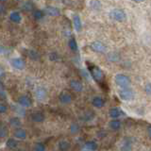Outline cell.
I'll use <instances>...</instances> for the list:
<instances>
[{
    "label": "cell",
    "mask_w": 151,
    "mask_h": 151,
    "mask_svg": "<svg viewBox=\"0 0 151 151\" xmlns=\"http://www.w3.org/2000/svg\"><path fill=\"white\" fill-rule=\"evenodd\" d=\"M133 2H135V3H142V2H144L145 0H132Z\"/></svg>",
    "instance_id": "cell-36"
},
{
    "label": "cell",
    "mask_w": 151,
    "mask_h": 151,
    "mask_svg": "<svg viewBox=\"0 0 151 151\" xmlns=\"http://www.w3.org/2000/svg\"><path fill=\"white\" fill-rule=\"evenodd\" d=\"M9 124L12 127H19L21 125V120L19 119V117H12L9 119Z\"/></svg>",
    "instance_id": "cell-23"
},
{
    "label": "cell",
    "mask_w": 151,
    "mask_h": 151,
    "mask_svg": "<svg viewBox=\"0 0 151 151\" xmlns=\"http://www.w3.org/2000/svg\"><path fill=\"white\" fill-rule=\"evenodd\" d=\"M6 96V93H5V90H4V86L2 85V83L0 82V96L4 97Z\"/></svg>",
    "instance_id": "cell-33"
},
{
    "label": "cell",
    "mask_w": 151,
    "mask_h": 151,
    "mask_svg": "<svg viewBox=\"0 0 151 151\" xmlns=\"http://www.w3.org/2000/svg\"><path fill=\"white\" fill-rule=\"evenodd\" d=\"M60 101L63 103V104H69L72 102V96L69 93H61L59 96Z\"/></svg>",
    "instance_id": "cell-9"
},
{
    "label": "cell",
    "mask_w": 151,
    "mask_h": 151,
    "mask_svg": "<svg viewBox=\"0 0 151 151\" xmlns=\"http://www.w3.org/2000/svg\"><path fill=\"white\" fill-rule=\"evenodd\" d=\"M118 93H119L120 98L124 101H129L134 98V92L129 88V86L121 88L119 90V92H118Z\"/></svg>",
    "instance_id": "cell-3"
},
{
    "label": "cell",
    "mask_w": 151,
    "mask_h": 151,
    "mask_svg": "<svg viewBox=\"0 0 151 151\" xmlns=\"http://www.w3.org/2000/svg\"><path fill=\"white\" fill-rule=\"evenodd\" d=\"M91 48L97 53H104L106 52V46L101 42H93L91 44Z\"/></svg>",
    "instance_id": "cell-6"
},
{
    "label": "cell",
    "mask_w": 151,
    "mask_h": 151,
    "mask_svg": "<svg viewBox=\"0 0 151 151\" xmlns=\"http://www.w3.org/2000/svg\"><path fill=\"white\" fill-rule=\"evenodd\" d=\"M100 3H99V1H97V0H92L91 2V7L93 9H98L99 8H100Z\"/></svg>",
    "instance_id": "cell-28"
},
{
    "label": "cell",
    "mask_w": 151,
    "mask_h": 151,
    "mask_svg": "<svg viewBox=\"0 0 151 151\" xmlns=\"http://www.w3.org/2000/svg\"><path fill=\"white\" fill-rule=\"evenodd\" d=\"M28 55H29V57H30L31 59H33V60H36V59L39 58V55H38L37 52L36 51H33V50H31Z\"/></svg>",
    "instance_id": "cell-31"
},
{
    "label": "cell",
    "mask_w": 151,
    "mask_h": 151,
    "mask_svg": "<svg viewBox=\"0 0 151 151\" xmlns=\"http://www.w3.org/2000/svg\"><path fill=\"white\" fill-rule=\"evenodd\" d=\"M18 103L20 106H23L24 108H27V107H30L31 106V101H30V98L27 96H23L19 98Z\"/></svg>",
    "instance_id": "cell-10"
},
{
    "label": "cell",
    "mask_w": 151,
    "mask_h": 151,
    "mask_svg": "<svg viewBox=\"0 0 151 151\" xmlns=\"http://www.w3.org/2000/svg\"><path fill=\"white\" fill-rule=\"evenodd\" d=\"M9 18H11V20L14 23H19L21 21V14L19 13L18 12H13L11 13V15H9Z\"/></svg>",
    "instance_id": "cell-20"
},
{
    "label": "cell",
    "mask_w": 151,
    "mask_h": 151,
    "mask_svg": "<svg viewBox=\"0 0 151 151\" xmlns=\"http://www.w3.org/2000/svg\"><path fill=\"white\" fill-rule=\"evenodd\" d=\"M73 24H74V27H75L76 30L78 31V32L81 30V28H82L81 20H80V18L78 14H75V15L73 16Z\"/></svg>",
    "instance_id": "cell-11"
},
{
    "label": "cell",
    "mask_w": 151,
    "mask_h": 151,
    "mask_svg": "<svg viewBox=\"0 0 151 151\" xmlns=\"http://www.w3.org/2000/svg\"><path fill=\"white\" fill-rule=\"evenodd\" d=\"M46 96H47V93H46V91H45V88L38 87L36 89V91H35V96H36V98L39 101H44L45 99L46 98Z\"/></svg>",
    "instance_id": "cell-7"
},
{
    "label": "cell",
    "mask_w": 151,
    "mask_h": 151,
    "mask_svg": "<svg viewBox=\"0 0 151 151\" xmlns=\"http://www.w3.org/2000/svg\"><path fill=\"white\" fill-rule=\"evenodd\" d=\"M109 114L111 118H118L123 114V111L117 108H112L109 111Z\"/></svg>",
    "instance_id": "cell-15"
},
{
    "label": "cell",
    "mask_w": 151,
    "mask_h": 151,
    "mask_svg": "<svg viewBox=\"0 0 151 151\" xmlns=\"http://www.w3.org/2000/svg\"><path fill=\"white\" fill-rule=\"evenodd\" d=\"M58 147L61 151H66V150H69L70 149L71 145H70L69 142H67V141H60V143H59Z\"/></svg>",
    "instance_id": "cell-19"
},
{
    "label": "cell",
    "mask_w": 151,
    "mask_h": 151,
    "mask_svg": "<svg viewBox=\"0 0 151 151\" xmlns=\"http://www.w3.org/2000/svg\"><path fill=\"white\" fill-rule=\"evenodd\" d=\"M70 87L72 90H74L75 92H81L83 90V86H82V83L79 81V80L77 79H72L70 81Z\"/></svg>",
    "instance_id": "cell-8"
},
{
    "label": "cell",
    "mask_w": 151,
    "mask_h": 151,
    "mask_svg": "<svg viewBox=\"0 0 151 151\" xmlns=\"http://www.w3.org/2000/svg\"><path fill=\"white\" fill-rule=\"evenodd\" d=\"M70 132L72 134H77L79 132V126L78 124H72L70 126Z\"/></svg>",
    "instance_id": "cell-25"
},
{
    "label": "cell",
    "mask_w": 151,
    "mask_h": 151,
    "mask_svg": "<svg viewBox=\"0 0 151 151\" xmlns=\"http://www.w3.org/2000/svg\"><path fill=\"white\" fill-rule=\"evenodd\" d=\"M4 51V49H3V47L2 46H0V53H2V52Z\"/></svg>",
    "instance_id": "cell-38"
},
{
    "label": "cell",
    "mask_w": 151,
    "mask_h": 151,
    "mask_svg": "<svg viewBox=\"0 0 151 151\" xmlns=\"http://www.w3.org/2000/svg\"><path fill=\"white\" fill-rule=\"evenodd\" d=\"M85 150H96L97 149V144L94 141H89L84 145Z\"/></svg>",
    "instance_id": "cell-18"
},
{
    "label": "cell",
    "mask_w": 151,
    "mask_h": 151,
    "mask_svg": "<svg viewBox=\"0 0 151 151\" xmlns=\"http://www.w3.org/2000/svg\"><path fill=\"white\" fill-rule=\"evenodd\" d=\"M110 17L117 22H124L127 20V14L121 9H113L110 12Z\"/></svg>",
    "instance_id": "cell-2"
},
{
    "label": "cell",
    "mask_w": 151,
    "mask_h": 151,
    "mask_svg": "<svg viewBox=\"0 0 151 151\" xmlns=\"http://www.w3.org/2000/svg\"><path fill=\"white\" fill-rule=\"evenodd\" d=\"M92 104H93V107H96L97 109H100L104 105V100H103V98L100 96H94L92 100Z\"/></svg>",
    "instance_id": "cell-12"
},
{
    "label": "cell",
    "mask_w": 151,
    "mask_h": 151,
    "mask_svg": "<svg viewBox=\"0 0 151 151\" xmlns=\"http://www.w3.org/2000/svg\"><path fill=\"white\" fill-rule=\"evenodd\" d=\"M14 136H15V138L19 140H25L27 137V132L23 129H17L15 132H14Z\"/></svg>",
    "instance_id": "cell-14"
},
{
    "label": "cell",
    "mask_w": 151,
    "mask_h": 151,
    "mask_svg": "<svg viewBox=\"0 0 151 151\" xmlns=\"http://www.w3.org/2000/svg\"><path fill=\"white\" fill-rule=\"evenodd\" d=\"M33 15H34L35 19L40 20V19H42V17H44V12H42V11H40V9H36V11L34 12V13H33Z\"/></svg>",
    "instance_id": "cell-26"
},
{
    "label": "cell",
    "mask_w": 151,
    "mask_h": 151,
    "mask_svg": "<svg viewBox=\"0 0 151 151\" xmlns=\"http://www.w3.org/2000/svg\"><path fill=\"white\" fill-rule=\"evenodd\" d=\"M49 59L51 60H57L59 59V56L57 55V53H51L50 56H49Z\"/></svg>",
    "instance_id": "cell-34"
},
{
    "label": "cell",
    "mask_w": 151,
    "mask_h": 151,
    "mask_svg": "<svg viewBox=\"0 0 151 151\" xmlns=\"http://www.w3.org/2000/svg\"><path fill=\"white\" fill-rule=\"evenodd\" d=\"M11 64L13 68H15L17 70H23L25 68L26 66V63L25 61H24L23 59L21 58H14V59H12L11 60Z\"/></svg>",
    "instance_id": "cell-5"
},
{
    "label": "cell",
    "mask_w": 151,
    "mask_h": 151,
    "mask_svg": "<svg viewBox=\"0 0 151 151\" xmlns=\"http://www.w3.org/2000/svg\"><path fill=\"white\" fill-rule=\"evenodd\" d=\"M3 12V6L0 5V12Z\"/></svg>",
    "instance_id": "cell-37"
},
{
    "label": "cell",
    "mask_w": 151,
    "mask_h": 151,
    "mask_svg": "<svg viewBox=\"0 0 151 151\" xmlns=\"http://www.w3.org/2000/svg\"><path fill=\"white\" fill-rule=\"evenodd\" d=\"M3 74V70H2V68L1 67H0V76H1Z\"/></svg>",
    "instance_id": "cell-39"
},
{
    "label": "cell",
    "mask_w": 151,
    "mask_h": 151,
    "mask_svg": "<svg viewBox=\"0 0 151 151\" xmlns=\"http://www.w3.org/2000/svg\"><path fill=\"white\" fill-rule=\"evenodd\" d=\"M14 109H15V111H16V113H18V114H20L22 116L25 115L26 111L23 109V106L22 107H16V106H14Z\"/></svg>",
    "instance_id": "cell-29"
},
{
    "label": "cell",
    "mask_w": 151,
    "mask_h": 151,
    "mask_svg": "<svg viewBox=\"0 0 151 151\" xmlns=\"http://www.w3.org/2000/svg\"><path fill=\"white\" fill-rule=\"evenodd\" d=\"M89 71L91 73L93 78L99 84H102L104 82V73L102 70L93 64H89Z\"/></svg>",
    "instance_id": "cell-1"
},
{
    "label": "cell",
    "mask_w": 151,
    "mask_h": 151,
    "mask_svg": "<svg viewBox=\"0 0 151 151\" xmlns=\"http://www.w3.org/2000/svg\"><path fill=\"white\" fill-rule=\"evenodd\" d=\"M8 135V129L3 123H0V138H4Z\"/></svg>",
    "instance_id": "cell-21"
},
{
    "label": "cell",
    "mask_w": 151,
    "mask_h": 151,
    "mask_svg": "<svg viewBox=\"0 0 151 151\" xmlns=\"http://www.w3.org/2000/svg\"><path fill=\"white\" fill-rule=\"evenodd\" d=\"M31 119L33 122H36V123H42V121L45 120V115L42 114V112H34L32 113L31 115Z\"/></svg>",
    "instance_id": "cell-13"
},
{
    "label": "cell",
    "mask_w": 151,
    "mask_h": 151,
    "mask_svg": "<svg viewBox=\"0 0 151 151\" xmlns=\"http://www.w3.org/2000/svg\"><path fill=\"white\" fill-rule=\"evenodd\" d=\"M33 149L36 150V151H44V150L45 149V145H44V144H42V143H38V144H36V145H35L34 148H33Z\"/></svg>",
    "instance_id": "cell-27"
},
{
    "label": "cell",
    "mask_w": 151,
    "mask_h": 151,
    "mask_svg": "<svg viewBox=\"0 0 151 151\" xmlns=\"http://www.w3.org/2000/svg\"><path fill=\"white\" fill-rule=\"evenodd\" d=\"M45 12L50 16H58L60 14V11L55 7H46Z\"/></svg>",
    "instance_id": "cell-16"
},
{
    "label": "cell",
    "mask_w": 151,
    "mask_h": 151,
    "mask_svg": "<svg viewBox=\"0 0 151 151\" xmlns=\"http://www.w3.org/2000/svg\"><path fill=\"white\" fill-rule=\"evenodd\" d=\"M69 47L71 48V50L73 51H77L78 50V44H77V41H76L74 38L70 39L69 41Z\"/></svg>",
    "instance_id": "cell-24"
},
{
    "label": "cell",
    "mask_w": 151,
    "mask_h": 151,
    "mask_svg": "<svg viewBox=\"0 0 151 151\" xmlns=\"http://www.w3.org/2000/svg\"><path fill=\"white\" fill-rule=\"evenodd\" d=\"M6 145H7V146L9 148H15V147H17V145H18V142L15 139L11 138V139H9L7 141Z\"/></svg>",
    "instance_id": "cell-22"
},
{
    "label": "cell",
    "mask_w": 151,
    "mask_h": 151,
    "mask_svg": "<svg viewBox=\"0 0 151 151\" xmlns=\"http://www.w3.org/2000/svg\"><path fill=\"white\" fill-rule=\"evenodd\" d=\"M110 127L113 130H117L121 127V121L117 120L116 118H113V120L110 122Z\"/></svg>",
    "instance_id": "cell-17"
},
{
    "label": "cell",
    "mask_w": 151,
    "mask_h": 151,
    "mask_svg": "<svg viewBox=\"0 0 151 151\" xmlns=\"http://www.w3.org/2000/svg\"><path fill=\"white\" fill-rule=\"evenodd\" d=\"M7 107H6V105H4L3 103H0V113H5L7 111Z\"/></svg>",
    "instance_id": "cell-32"
},
{
    "label": "cell",
    "mask_w": 151,
    "mask_h": 151,
    "mask_svg": "<svg viewBox=\"0 0 151 151\" xmlns=\"http://www.w3.org/2000/svg\"><path fill=\"white\" fill-rule=\"evenodd\" d=\"M115 83L119 86L120 88H125V87H129L130 84V79L127 76L124 74H117L114 78Z\"/></svg>",
    "instance_id": "cell-4"
},
{
    "label": "cell",
    "mask_w": 151,
    "mask_h": 151,
    "mask_svg": "<svg viewBox=\"0 0 151 151\" xmlns=\"http://www.w3.org/2000/svg\"><path fill=\"white\" fill-rule=\"evenodd\" d=\"M24 9H25L26 11H31V9H33V4L30 1H28L24 5Z\"/></svg>",
    "instance_id": "cell-30"
},
{
    "label": "cell",
    "mask_w": 151,
    "mask_h": 151,
    "mask_svg": "<svg viewBox=\"0 0 151 151\" xmlns=\"http://www.w3.org/2000/svg\"><path fill=\"white\" fill-rule=\"evenodd\" d=\"M147 132H148V135H149V137L151 138V126H149V127H148V129H147Z\"/></svg>",
    "instance_id": "cell-35"
}]
</instances>
